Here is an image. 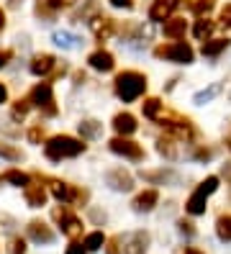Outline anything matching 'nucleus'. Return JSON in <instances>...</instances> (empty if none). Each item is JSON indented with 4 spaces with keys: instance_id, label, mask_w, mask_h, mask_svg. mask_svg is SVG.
<instances>
[{
    "instance_id": "obj_42",
    "label": "nucleus",
    "mask_w": 231,
    "mask_h": 254,
    "mask_svg": "<svg viewBox=\"0 0 231 254\" xmlns=\"http://www.w3.org/2000/svg\"><path fill=\"white\" fill-rule=\"evenodd\" d=\"M113 8H123V10H131L134 8V0H111Z\"/></svg>"
},
{
    "instance_id": "obj_5",
    "label": "nucleus",
    "mask_w": 231,
    "mask_h": 254,
    "mask_svg": "<svg viewBox=\"0 0 231 254\" xmlns=\"http://www.w3.org/2000/svg\"><path fill=\"white\" fill-rule=\"evenodd\" d=\"M31 103L36 108H41L46 116H57V106H54V93L49 82H39L34 90H31Z\"/></svg>"
},
{
    "instance_id": "obj_19",
    "label": "nucleus",
    "mask_w": 231,
    "mask_h": 254,
    "mask_svg": "<svg viewBox=\"0 0 231 254\" xmlns=\"http://www.w3.org/2000/svg\"><path fill=\"white\" fill-rule=\"evenodd\" d=\"M226 47H229V39H206L200 52H203V57H219Z\"/></svg>"
},
{
    "instance_id": "obj_25",
    "label": "nucleus",
    "mask_w": 231,
    "mask_h": 254,
    "mask_svg": "<svg viewBox=\"0 0 231 254\" xmlns=\"http://www.w3.org/2000/svg\"><path fill=\"white\" fill-rule=\"evenodd\" d=\"M142 111H144L147 118L157 121V118H159V111H162V100H159V98H147V100L142 103Z\"/></svg>"
},
{
    "instance_id": "obj_9",
    "label": "nucleus",
    "mask_w": 231,
    "mask_h": 254,
    "mask_svg": "<svg viewBox=\"0 0 231 254\" xmlns=\"http://www.w3.org/2000/svg\"><path fill=\"white\" fill-rule=\"evenodd\" d=\"M142 180L154 183V185H177L180 175L172 170H142Z\"/></svg>"
},
{
    "instance_id": "obj_47",
    "label": "nucleus",
    "mask_w": 231,
    "mask_h": 254,
    "mask_svg": "<svg viewBox=\"0 0 231 254\" xmlns=\"http://www.w3.org/2000/svg\"><path fill=\"white\" fill-rule=\"evenodd\" d=\"M90 216H92V218H95L98 223H100V221H105V213H100V211H92Z\"/></svg>"
},
{
    "instance_id": "obj_4",
    "label": "nucleus",
    "mask_w": 231,
    "mask_h": 254,
    "mask_svg": "<svg viewBox=\"0 0 231 254\" xmlns=\"http://www.w3.org/2000/svg\"><path fill=\"white\" fill-rule=\"evenodd\" d=\"M154 57L157 59H167V62H177V64H190L193 62V47L185 41H172V44H159L154 49Z\"/></svg>"
},
{
    "instance_id": "obj_15",
    "label": "nucleus",
    "mask_w": 231,
    "mask_h": 254,
    "mask_svg": "<svg viewBox=\"0 0 231 254\" xmlns=\"http://www.w3.org/2000/svg\"><path fill=\"white\" fill-rule=\"evenodd\" d=\"M113 128H116L118 136H129V133L136 131V118L131 113H118L113 118Z\"/></svg>"
},
{
    "instance_id": "obj_12",
    "label": "nucleus",
    "mask_w": 231,
    "mask_h": 254,
    "mask_svg": "<svg viewBox=\"0 0 231 254\" xmlns=\"http://www.w3.org/2000/svg\"><path fill=\"white\" fill-rule=\"evenodd\" d=\"M26 231H28V236L34 239L36 244H52L54 242V231L46 226L44 221H31L26 226Z\"/></svg>"
},
{
    "instance_id": "obj_3",
    "label": "nucleus",
    "mask_w": 231,
    "mask_h": 254,
    "mask_svg": "<svg viewBox=\"0 0 231 254\" xmlns=\"http://www.w3.org/2000/svg\"><path fill=\"white\" fill-rule=\"evenodd\" d=\"M216 190H219V177H216V175L206 177V180L195 188L193 195L188 198V203H185V211H188L190 216H203L206 208H208V195H213Z\"/></svg>"
},
{
    "instance_id": "obj_35",
    "label": "nucleus",
    "mask_w": 231,
    "mask_h": 254,
    "mask_svg": "<svg viewBox=\"0 0 231 254\" xmlns=\"http://www.w3.org/2000/svg\"><path fill=\"white\" fill-rule=\"evenodd\" d=\"M177 231H180L182 236H195V223L180 218V221H177Z\"/></svg>"
},
{
    "instance_id": "obj_10",
    "label": "nucleus",
    "mask_w": 231,
    "mask_h": 254,
    "mask_svg": "<svg viewBox=\"0 0 231 254\" xmlns=\"http://www.w3.org/2000/svg\"><path fill=\"white\" fill-rule=\"evenodd\" d=\"M149 242H152V236L147 231H134L126 236V249H123V254H147Z\"/></svg>"
},
{
    "instance_id": "obj_21",
    "label": "nucleus",
    "mask_w": 231,
    "mask_h": 254,
    "mask_svg": "<svg viewBox=\"0 0 231 254\" xmlns=\"http://www.w3.org/2000/svg\"><path fill=\"white\" fill-rule=\"evenodd\" d=\"M3 180L10 183V185H15V188H28V185H31V175H26V172H21V170H8V172L3 175Z\"/></svg>"
},
{
    "instance_id": "obj_18",
    "label": "nucleus",
    "mask_w": 231,
    "mask_h": 254,
    "mask_svg": "<svg viewBox=\"0 0 231 254\" xmlns=\"http://www.w3.org/2000/svg\"><path fill=\"white\" fill-rule=\"evenodd\" d=\"M54 62H57V59L52 54H39V57L31 59V72H34V74H46L54 67Z\"/></svg>"
},
{
    "instance_id": "obj_27",
    "label": "nucleus",
    "mask_w": 231,
    "mask_h": 254,
    "mask_svg": "<svg viewBox=\"0 0 231 254\" xmlns=\"http://www.w3.org/2000/svg\"><path fill=\"white\" fill-rule=\"evenodd\" d=\"M157 152L162 154V157H167V159H177V146H175V139H159L157 141Z\"/></svg>"
},
{
    "instance_id": "obj_1",
    "label": "nucleus",
    "mask_w": 231,
    "mask_h": 254,
    "mask_svg": "<svg viewBox=\"0 0 231 254\" xmlns=\"http://www.w3.org/2000/svg\"><path fill=\"white\" fill-rule=\"evenodd\" d=\"M147 90V77L142 72H136V69H126V72H121L118 77H116V95L123 100V103H134L144 95Z\"/></svg>"
},
{
    "instance_id": "obj_37",
    "label": "nucleus",
    "mask_w": 231,
    "mask_h": 254,
    "mask_svg": "<svg viewBox=\"0 0 231 254\" xmlns=\"http://www.w3.org/2000/svg\"><path fill=\"white\" fill-rule=\"evenodd\" d=\"M36 16H41V18L49 21V18L54 16V8H52V3H49V5H46V3H39V5H36Z\"/></svg>"
},
{
    "instance_id": "obj_44",
    "label": "nucleus",
    "mask_w": 231,
    "mask_h": 254,
    "mask_svg": "<svg viewBox=\"0 0 231 254\" xmlns=\"http://www.w3.org/2000/svg\"><path fill=\"white\" fill-rule=\"evenodd\" d=\"M77 0H52V8L57 10V8H67V5H75Z\"/></svg>"
},
{
    "instance_id": "obj_22",
    "label": "nucleus",
    "mask_w": 231,
    "mask_h": 254,
    "mask_svg": "<svg viewBox=\"0 0 231 254\" xmlns=\"http://www.w3.org/2000/svg\"><path fill=\"white\" fill-rule=\"evenodd\" d=\"M52 41L57 44V47H62V49H75L77 47V39L72 31H54V36H52Z\"/></svg>"
},
{
    "instance_id": "obj_28",
    "label": "nucleus",
    "mask_w": 231,
    "mask_h": 254,
    "mask_svg": "<svg viewBox=\"0 0 231 254\" xmlns=\"http://www.w3.org/2000/svg\"><path fill=\"white\" fill-rule=\"evenodd\" d=\"M103 244H105V236L100 234V231H92V234H87L85 236V249L87 252H98V249H103Z\"/></svg>"
},
{
    "instance_id": "obj_14",
    "label": "nucleus",
    "mask_w": 231,
    "mask_h": 254,
    "mask_svg": "<svg viewBox=\"0 0 231 254\" xmlns=\"http://www.w3.org/2000/svg\"><path fill=\"white\" fill-rule=\"evenodd\" d=\"M87 62H90V67H92V69H98V72H111V69L116 67L113 54H111V52H105V49L92 52V54L87 57Z\"/></svg>"
},
{
    "instance_id": "obj_29",
    "label": "nucleus",
    "mask_w": 231,
    "mask_h": 254,
    "mask_svg": "<svg viewBox=\"0 0 231 254\" xmlns=\"http://www.w3.org/2000/svg\"><path fill=\"white\" fill-rule=\"evenodd\" d=\"M100 128H103V126H100L98 121H82V124H80V136H82V139H95L98 133H100Z\"/></svg>"
},
{
    "instance_id": "obj_2",
    "label": "nucleus",
    "mask_w": 231,
    "mask_h": 254,
    "mask_svg": "<svg viewBox=\"0 0 231 254\" xmlns=\"http://www.w3.org/2000/svg\"><path fill=\"white\" fill-rule=\"evenodd\" d=\"M85 152V144L80 139H72V136H54L44 144V154L49 157L52 162H62V159H70Z\"/></svg>"
},
{
    "instance_id": "obj_41",
    "label": "nucleus",
    "mask_w": 231,
    "mask_h": 254,
    "mask_svg": "<svg viewBox=\"0 0 231 254\" xmlns=\"http://www.w3.org/2000/svg\"><path fill=\"white\" fill-rule=\"evenodd\" d=\"M221 26H231V3H226V8L221 10Z\"/></svg>"
},
{
    "instance_id": "obj_30",
    "label": "nucleus",
    "mask_w": 231,
    "mask_h": 254,
    "mask_svg": "<svg viewBox=\"0 0 231 254\" xmlns=\"http://www.w3.org/2000/svg\"><path fill=\"white\" fill-rule=\"evenodd\" d=\"M213 8H216V0H195V3H193V13H195V16H200V18L208 16Z\"/></svg>"
},
{
    "instance_id": "obj_39",
    "label": "nucleus",
    "mask_w": 231,
    "mask_h": 254,
    "mask_svg": "<svg viewBox=\"0 0 231 254\" xmlns=\"http://www.w3.org/2000/svg\"><path fill=\"white\" fill-rule=\"evenodd\" d=\"M195 159H200V162H208L211 157H213V152L211 149H195V154H193Z\"/></svg>"
},
{
    "instance_id": "obj_46",
    "label": "nucleus",
    "mask_w": 231,
    "mask_h": 254,
    "mask_svg": "<svg viewBox=\"0 0 231 254\" xmlns=\"http://www.w3.org/2000/svg\"><path fill=\"white\" fill-rule=\"evenodd\" d=\"M5 98H8V87L0 82V103H5Z\"/></svg>"
},
{
    "instance_id": "obj_33",
    "label": "nucleus",
    "mask_w": 231,
    "mask_h": 254,
    "mask_svg": "<svg viewBox=\"0 0 231 254\" xmlns=\"http://www.w3.org/2000/svg\"><path fill=\"white\" fill-rule=\"evenodd\" d=\"M41 139H44V126H41V124L31 126V128H28V141H31V144H41Z\"/></svg>"
},
{
    "instance_id": "obj_32",
    "label": "nucleus",
    "mask_w": 231,
    "mask_h": 254,
    "mask_svg": "<svg viewBox=\"0 0 231 254\" xmlns=\"http://www.w3.org/2000/svg\"><path fill=\"white\" fill-rule=\"evenodd\" d=\"M31 108V100H15V106H13V118H26Z\"/></svg>"
},
{
    "instance_id": "obj_45",
    "label": "nucleus",
    "mask_w": 231,
    "mask_h": 254,
    "mask_svg": "<svg viewBox=\"0 0 231 254\" xmlns=\"http://www.w3.org/2000/svg\"><path fill=\"white\" fill-rule=\"evenodd\" d=\"M221 175L226 177V183L231 185V162H226V164H224V167H221Z\"/></svg>"
},
{
    "instance_id": "obj_34",
    "label": "nucleus",
    "mask_w": 231,
    "mask_h": 254,
    "mask_svg": "<svg viewBox=\"0 0 231 254\" xmlns=\"http://www.w3.org/2000/svg\"><path fill=\"white\" fill-rule=\"evenodd\" d=\"M0 157H5V159H21V152L15 146H8V144H0Z\"/></svg>"
},
{
    "instance_id": "obj_36",
    "label": "nucleus",
    "mask_w": 231,
    "mask_h": 254,
    "mask_svg": "<svg viewBox=\"0 0 231 254\" xmlns=\"http://www.w3.org/2000/svg\"><path fill=\"white\" fill-rule=\"evenodd\" d=\"M10 254H26V242L21 236H13L10 239Z\"/></svg>"
},
{
    "instance_id": "obj_51",
    "label": "nucleus",
    "mask_w": 231,
    "mask_h": 254,
    "mask_svg": "<svg viewBox=\"0 0 231 254\" xmlns=\"http://www.w3.org/2000/svg\"><path fill=\"white\" fill-rule=\"evenodd\" d=\"M226 144H229V149H231V139H229V141H226Z\"/></svg>"
},
{
    "instance_id": "obj_49",
    "label": "nucleus",
    "mask_w": 231,
    "mask_h": 254,
    "mask_svg": "<svg viewBox=\"0 0 231 254\" xmlns=\"http://www.w3.org/2000/svg\"><path fill=\"white\" fill-rule=\"evenodd\" d=\"M3 28H5V13L0 10V31H3Z\"/></svg>"
},
{
    "instance_id": "obj_6",
    "label": "nucleus",
    "mask_w": 231,
    "mask_h": 254,
    "mask_svg": "<svg viewBox=\"0 0 231 254\" xmlns=\"http://www.w3.org/2000/svg\"><path fill=\"white\" fill-rule=\"evenodd\" d=\"M54 221L59 223L62 234L70 236V239H77V236L82 234V221L77 218V216H72L67 208H54Z\"/></svg>"
},
{
    "instance_id": "obj_16",
    "label": "nucleus",
    "mask_w": 231,
    "mask_h": 254,
    "mask_svg": "<svg viewBox=\"0 0 231 254\" xmlns=\"http://www.w3.org/2000/svg\"><path fill=\"white\" fill-rule=\"evenodd\" d=\"M185 31H188L185 18H167V23H164V36L167 39H182Z\"/></svg>"
},
{
    "instance_id": "obj_50",
    "label": "nucleus",
    "mask_w": 231,
    "mask_h": 254,
    "mask_svg": "<svg viewBox=\"0 0 231 254\" xmlns=\"http://www.w3.org/2000/svg\"><path fill=\"white\" fill-rule=\"evenodd\" d=\"M18 3H21V0H10V8H18Z\"/></svg>"
},
{
    "instance_id": "obj_20",
    "label": "nucleus",
    "mask_w": 231,
    "mask_h": 254,
    "mask_svg": "<svg viewBox=\"0 0 231 254\" xmlns=\"http://www.w3.org/2000/svg\"><path fill=\"white\" fill-rule=\"evenodd\" d=\"M221 90H224V85H221V82H213L211 87H206V90L195 93V95H193V103H195V106H206V103H211Z\"/></svg>"
},
{
    "instance_id": "obj_38",
    "label": "nucleus",
    "mask_w": 231,
    "mask_h": 254,
    "mask_svg": "<svg viewBox=\"0 0 231 254\" xmlns=\"http://www.w3.org/2000/svg\"><path fill=\"white\" fill-rule=\"evenodd\" d=\"M95 10H98V3H87V5H85V10H80L75 18H77V21H80V18H87L90 13H95Z\"/></svg>"
},
{
    "instance_id": "obj_40",
    "label": "nucleus",
    "mask_w": 231,
    "mask_h": 254,
    "mask_svg": "<svg viewBox=\"0 0 231 254\" xmlns=\"http://www.w3.org/2000/svg\"><path fill=\"white\" fill-rule=\"evenodd\" d=\"M65 254H87V249L82 247V244H77V242H72L70 247H67V252Z\"/></svg>"
},
{
    "instance_id": "obj_8",
    "label": "nucleus",
    "mask_w": 231,
    "mask_h": 254,
    "mask_svg": "<svg viewBox=\"0 0 231 254\" xmlns=\"http://www.w3.org/2000/svg\"><path fill=\"white\" fill-rule=\"evenodd\" d=\"M105 183L118 192H129L134 188V175L129 170H123V167H113V170L105 172Z\"/></svg>"
},
{
    "instance_id": "obj_26",
    "label": "nucleus",
    "mask_w": 231,
    "mask_h": 254,
    "mask_svg": "<svg viewBox=\"0 0 231 254\" xmlns=\"http://www.w3.org/2000/svg\"><path fill=\"white\" fill-rule=\"evenodd\" d=\"M211 34H213V21H208V18H200V21L195 23V28H193V36H195L198 41H206Z\"/></svg>"
},
{
    "instance_id": "obj_48",
    "label": "nucleus",
    "mask_w": 231,
    "mask_h": 254,
    "mask_svg": "<svg viewBox=\"0 0 231 254\" xmlns=\"http://www.w3.org/2000/svg\"><path fill=\"white\" fill-rule=\"evenodd\" d=\"M182 254H203V252H200V249H195V247H188V249H185Z\"/></svg>"
},
{
    "instance_id": "obj_43",
    "label": "nucleus",
    "mask_w": 231,
    "mask_h": 254,
    "mask_svg": "<svg viewBox=\"0 0 231 254\" xmlns=\"http://www.w3.org/2000/svg\"><path fill=\"white\" fill-rule=\"evenodd\" d=\"M10 59H13V52L10 49H3V52H0V67H5Z\"/></svg>"
},
{
    "instance_id": "obj_24",
    "label": "nucleus",
    "mask_w": 231,
    "mask_h": 254,
    "mask_svg": "<svg viewBox=\"0 0 231 254\" xmlns=\"http://www.w3.org/2000/svg\"><path fill=\"white\" fill-rule=\"evenodd\" d=\"M169 13H172V8L164 5L162 0H154V5L149 8V21H167Z\"/></svg>"
},
{
    "instance_id": "obj_17",
    "label": "nucleus",
    "mask_w": 231,
    "mask_h": 254,
    "mask_svg": "<svg viewBox=\"0 0 231 254\" xmlns=\"http://www.w3.org/2000/svg\"><path fill=\"white\" fill-rule=\"evenodd\" d=\"M26 203H28L31 208H41V205L46 203V190H44L41 185L31 183V185L26 188Z\"/></svg>"
},
{
    "instance_id": "obj_7",
    "label": "nucleus",
    "mask_w": 231,
    "mask_h": 254,
    "mask_svg": "<svg viewBox=\"0 0 231 254\" xmlns=\"http://www.w3.org/2000/svg\"><path fill=\"white\" fill-rule=\"evenodd\" d=\"M108 146H111V152H113V154H118V157H126V159H134V162H142V159H144V149L139 146L136 141L126 139V136L113 139Z\"/></svg>"
},
{
    "instance_id": "obj_31",
    "label": "nucleus",
    "mask_w": 231,
    "mask_h": 254,
    "mask_svg": "<svg viewBox=\"0 0 231 254\" xmlns=\"http://www.w3.org/2000/svg\"><path fill=\"white\" fill-rule=\"evenodd\" d=\"M105 254H121L123 247H121V236H111V239H105Z\"/></svg>"
},
{
    "instance_id": "obj_11",
    "label": "nucleus",
    "mask_w": 231,
    "mask_h": 254,
    "mask_svg": "<svg viewBox=\"0 0 231 254\" xmlns=\"http://www.w3.org/2000/svg\"><path fill=\"white\" fill-rule=\"evenodd\" d=\"M90 28H92V34H95L98 41H108L113 36L116 31V21L113 18H105V16H95L90 21Z\"/></svg>"
},
{
    "instance_id": "obj_23",
    "label": "nucleus",
    "mask_w": 231,
    "mask_h": 254,
    "mask_svg": "<svg viewBox=\"0 0 231 254\" xmlns=\"http://www.w3.org/2000/svg\"><path fill=\"white\" fill-rule=\"evenodd\" d=\"M216 234H219L221 242H231V216L229 213L216 218Z\"/></svg>"
},
{
    "instance_id": "obj_13",
    "label": "nucleus",
    "mask_w": 231,
    "mask_h": 254,
    "mask_svg": "<svg viewBox=\"0 0 231 254\" xmlns=\"http://www.w3.org/2000/svg\"><path fill=\"white\" fill-rule=\"evenodd\" d=\"M159 203V192L157 190H144V192H139V195L134 198V211L136 213H149L154 211V205Z\"/></svg>"
}]
</instances>
